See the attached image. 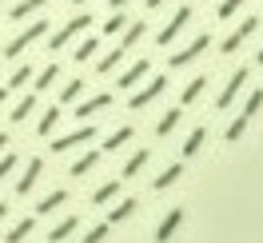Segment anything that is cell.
<instances>
[{
    "instance_id": "obj_23",
    "label": "cell",
    "mask_w": 263,
    "mask_h": 243,
    "mask_svg": "<svg viewBox=\"0 0 263 243\" xmlns=\"http://www.w3.org/2000/svg\"><path fill=\"white\" fill-rule=\"evenodd\" d=\"M32 112H36V96H24V100L16 104V108L8 112V120H12V124H24V120H28Z\"/></svg>"
},
{
    "instance_id": "obj_35",
    "label": "cell",
    "mask_w": 263,
    "mask_h": 243,
    "mask_svg": "<svg viewBox=\"0 0 263 243\" xmlns=\"http://www.w3.org/2000/svg\"><path fill=\"white\" fill-rule=\"evenodd\" d=\"M88 56H96V40H92V36L84 40L80 48H76V56H72V60H76V64H88Z\"/></svg>"
},
{
    "instance_id": "obj_5",
    "label": "cell",
    "mask_w": 263,
    "mask_h": 243,
    "mask_svg": "<svg viewBox=\"0 0 263 243\" xmlns=\"http://www.w3.org/2000/svg\"><path fill=\"white\" fill-rule=\"evenodd\" d=\"M255 28H259V16H243L239 24H235V32H231L228 40L219 44V48H223V56H231V52H239V44H243V40H247L251 32H255Z\"/></svg>"
},
{
    "instance_id": "obj_45",
    "label": "cell",
    "mask_w": 263,
    "mask_h": 243,
    "mask_svg": "<svg viewBox=\"0 0 263 243\" xmlns=\"http://www.w3.org/2000/svg\"><path fill=\"white\" fill-rule=\"evenodd\" d=\"M255 60H259V64H263V48H259V56H255Z\"/></svg>"
},
{
    "instance_id": "obj_36",
    "label": "cell",
    "mask_w": 263,
    "mask_h": 243,
    "mask_svg": "<svg viewBox=\"0 0 263 243\" xmlns=\"http://www.w3.org/2000/svg\"><path fill=\"white\" fill-rule=\"evenodd\" d=\"M259 108H263V92H259V88H255V92L247 96V104H243V116H247V120H251V116L259 112Z\"/></svg>"
},
{
    "instance_id": "obj_20",
    "label": "cell",
    "mask_w": 263,
    "mask_h": 243,
    "mask_svg": "<svg viewBox=\"0 0 263 243\" xmlns=\"http://www.w3.org/2000/svg\"><path fill=\"white\" fill-rule=\"evenodd\" d=\"M136 208H140L136 199H120V203H116V208L108 211V223H124L128 215H136Z\"/></svg>"
},
{
    "instance_id": "obj_1",
    "label": "cell",
    "mask_w": 263,
    "mask_h": 243,
    "mask_svg": "<svg viewBox=\"0 0 263 243\" xmlns=\"http://www.w3.org/2000/svg\"><path fill=\"white\" fill-rule=\"evenodd\" d=\"M44 32H48V20H36V24H28V28H24V32H20L16 40H8V48H4V56H8V60H16L20 52L28 48V44H36V40H40Z\"/></svg>"
},
{
    "instance_id": "obj_3",
    "label": "cell",
    "mask_w": 263,
    "mask_h": 243,
    "mask_svg": "<svg viewBox=\"0 0 263 243\" xmlns=\"http://www.w3.org/2000/svg\"><path fill=\"white\" fill-rule=\"evenodd\" d=\"M92 140H96V124H80L76 132L60 136V140L52 144V152H72V147H80V144H92Z\"/></svg>"
},
{
    "instance_id": "obj_22",
    "label": "cell",
    "mask_w": 263,
    "mask_h": 243,
    "mask_svg": "<svg viewBox=\"0 0 263 243\" xmlns=\"http://www.w3.org/2000/svg\"><path fill=\"white\" fill-rule=\"evenodd\" d=\"M72 231H76V215H64V219H60V223H56V227L48 231V243H60V239H68Z\"/></svg>"
},
{
    "instance_id": "obj_18",
    "label": "cell",
    "mask_w": 263,
    "mask_h": 243,
    "mask_svg": "<svg viewBox=\"0 0 263 243\" xmlns=\"http://www.w3.org/2000/svg\"><path fill=\"white\" fill-rule=\"evenodd\" d=\"M60 116H64V112H60V104H52L48 112L40 116V124H36V132H40V136H52V132H56V124H60Z\"/></svg>"
},
{
    "instance_id": "obj_40",
    "label": "cell",
    "mask_w": 263,
    "mask_h": 243,
    "mask_svg": "<svg viewBox=\"0 0 263 243\" xmlns=\"http://www.w3.org/2000/svg\"><path fill=\"white\" fill-rule=\"evenodd\" d=\"M156 8H164V0H148V12H156Z\"/></svg>"
},
{
    "instance_id": "obj_28",
    "label": "cell",
    "mask_w": 263,
    "mask_h": 243,
    "mask_svg": "<svg viewBox=\"0 0 263 243\" xmlns=\"http://www.w3.org/2000/svg\"><path fill=\"white\" fill-rule=\"evenodd\" d=\"M203 140H208V128H196L187 140H183V156H196L199 147H203Z\"/></svg>"
},
{
    "instance_id": "obj_19",
    "label": "cell",
    "mask_w": 263,
    "mask_h": 243,
    "mask_svg": "<svg viewBox=\"0 0 263 243\" xmlns=\"http://www.w3.org/2000/svg\"><path fill=\"white\" fill-rule=\"evenodd\" d=\"M203 88H208V76H196V80L180 92V108H183V104H196V100L203 96Z\"/></svg>"
},
{
    "instance_id": "obj_4",
    "label": "cell",
    "mask_w": 263,
    "mask_h": 243,
    "mask_svg": "<svg viewBox=\"0 0 263 243\" xmlns=\"http://www.w3.org/2000/svg\"><path fill=\"white\" fill-rule=\"evenodd\" d=\"M208 44H212V36H208V32H199L196 40H192L187 48H180L176 56H172V60H167V64H172V68H183V64H192V60H199V56L208 52Z\"/></svg>"
},
{
    "instance_id": "obj_42",
    "label": "cell",
    "mask_w": 263,
    "mask_h": 243,
    "mask_svg": "<svg viewBox=\"0 0 263 243\" xmlns=\"http://www.w3.org/2000/svg\"><path fill=\"white\" fill-rule=\"evenodd\" d=\"M4 100H8V88H0V108H4Z\"/></svg>"
},
{
    "instance_id": "obj_39",
    "label": "cell",
    "mask_w": 263,
    "mask_h": 243,
    "mask_svg": "<svg viewBox=\"0 0 263 243\" xmlns=\"http://www.w3.org/2000/svg\"><path fill=\"white\" fill-rule=\"evenodd\" d=\"M108 227H112V223H100V227H92V231L84 235V243H104V239H108Z\"/></svg>"
},
{
    "instance_id": "obj_34",
    "label": "cell",
    "mask_w": 263,
    "mask_h": 243,
    "mask_svg": "<svg viewBox=\"0 0 263 243\" xmlns=\"http://www.w3.org/2000/svg\"><path fill=\"white\" fill-rule=\"evenodd\" d=\"M243 4H247V0H223V4L215 8V16H219V20H231L235 12H239V8H243Z\"/></svg>"
},
{
    "instance_id": "obj_31",
    "label": "cell",
    "mask_w": 263,
    "mask_h": 243,
    "mask_svg": "<svg viewBox=\"0 0 263 243\" xmlns=\"http://www.w3.org/2000/svg\"><path fill=\"white\" fill-rule=\"evenodd\" d=\"M124 56H128V52H124V48H120V44H116V48L108 52V56H100V64H96V68H100V72H112V68L120 64V60H124Z\"/></svg>"
},
{
    "instance_id": "obj_33",
    "label": "cell",
    "mask_w": 263,
    "mask_h": 243,
    "mask_svg": "<svg viewBox=\"0 0 263 243\" xmlns=\"http://www.w3.org/2000/svg\"><path fill=\"white\" fill-rule=\"evenodd\" d=\"M124 24H128V16H124V12H112V16L104 20V36H120Z\"/></svg>"
},
{
    "instance_id": "obj_17",
    "label": "cell",
    "mask_w": 263,
    "mask_h": 243,
    "mask_svg": "<svg viewBox=\"0 0 263 243\" xmlns=\"http://www.w3.org/2000/svg\"><path fill=\"white\" fill-rule=\"evenodd\" d=\"M180 120H183V108H167V112L160 116V124H156V136H172Z\"/></svg>"
},
{
    "instance_id": "obj_13",
    "label": "cell",
    "mask_w": 263,
    "mask_h": 243,
    "mask_svg": "<svg viewBox=\"0 0 263 243\" xmlns=\"http://www.w3.org/2000/svg\"><path fill=\"white\" fill-rule=\"evenodd\" d=\"M148 72H152V64H148V60H136V64H132L128 72H124V76H120V88H136V84L144 80V76H148Z\"/></svg>"
},
{
    "instance_id": "obj_26",
    "label": "cell",
    "mask_w": 263,
    "mask_h": 243,
    "mask_svg": "<svg viewBox=\"0 0 263 243\" xmlns=\"http://www.w3.org/2000/svg\"><path fill=\"white\" fill-rule=\"evenodd\" d=\"M128 140H132V128H128V124H124V128H116L112 136L104 140V152H120V147L128 144Z\"/></svg>"
},
{
    "instance_id": "obj_30",
    "label": "cell",
    "mask_w": 263,
    "mask_h": 243,
    "mask_svg": "<svg viewBox=\"0 0 263 243\" xmlns=\"http://www.w3.org/2000/svg\"><path fill=\"white\" fill-rule=\"evenodd\" d=\"M80 96H84V80H68L64 92H60V104H76Z\"/></svg>"
},
{
    "instance_id": "obj_7",
    "label": "cell",
    "mask_w": 263,
    "mask_h": 243,
    "mask_svg": "<svg viewBox=\"0 0 263 243\" xmlns=\"http://www.w3.org/2000/svg\"><path fill=\"white\" fill-rule=\"evenodd\" d=\"M88 24H92V12H80V16H72V20L64 24V28H60V32L52 36V52H56V48H64L68 40H72V36H80L84 28H88Z\"/></svg>"
},
{
    "instance_id": "obj_11",
    "label": "cell",
    "mask_w": 263,
    "mask_h": 243,
    "mask_svg": "<svg viewBox=\"0 0 263 243\" xmlns=\"http://www.w3.org/2000/svg\"><path fill=\"white\" fill-rule=\"evenodd\" d=\"M40 172H44V163L40 160H28V167H24V176L16 179V195H28L36 188V179H40Z\"/></svg>"
},
{
    "instance_id": "obj_24",
    "label": "cell",
    "mask_w": 263,
    "mask_h": 243,
    "mask_svg": "<svg viewBox=\"0 0 263 243\" xmlns=\"http://www.w3.org/2000/svg\"><path fill=\"white\" fill-rule=\"evenodd\" d=\"M44 4H48V0H20V4H12V12H8V16H12V20H24V16H32V12H40Z\"/></svg>"
},
{
    "instance_id": "obj_43",
    "label": "cell",
    "mask_w": 263,
    "mask_h": 243,
    "mask_svg": "<svg viewBox=\"0 0 263 243\" xmlns=\"http://www.w3.org/2000/svg\"><path fill=\"white\" fill-rule=\"evenodd\" d=\"M4 147H8V136H4V132H0V152H4Z\"/></svg>"
},
{
    "instance_id": "obj_46",
    "label": "cell",
    "mask_w": 263,
    "mask_h": 243,
    "mask_svg": "<svg viewBox=\"0 0 263 243\" xmlns=\"http://www.w3.org/2000/svg\"><path fill=\"white\" fill-rule=\"evenodd\" d=\"M76 4H88V0H76Z\"/></svg>"
},
{
    "instance_id": "obj_41",
    "label": "cell",
    "mask_w": 263,
    "mask_h": 243,
    "mask_svg": "<svg viewBox=\"0 0 263 243\" xmlns=\"http://www.w3.org/2000/svg\"><path fill=\"white\" fill-rule=\"evenodd\" d=\"M124 4H132V0H112V12H120V8H124Z\"/></svg>"
},
{
    "instance_id": "obj_27",
    "label": "cell",
    "mask_w": 263,
    "mask_h": 243,
    "mask_svg": "<svg viewBox=\"0 0 263 243\" xmlns=\"http://www.w3.org/2000/svg\"><path fill=\"white\" fill-rule=\"evenodd\" d=\"M56 80H60V64H48L44 72H40V76H36V92H48Z\"/></svg>"
},
{
    "instance_id": "obj_6",
    "label": "cell",
    "mask_w": 263,
    "mask_h": 243,
    "mask_svg": "<svg viewBox=\"0 0 263 243\" xmlns=\"http://www.w3.org/2000/svg\"><path fill=\"white\" fill-rule=\"evenodd\" d=\"M164 88H167V76H152V84H144V88H140V92L128 100V104L136 108V112H140V108H148L152 100H160V96H164Z\"/></svg>"
},
{
    "instance_id": "obj_44",
    "label": "cell",
    "mask_w": 263,
    "mask_h": 243,
    "mask_svg": "<svg viewBox=\"0 0 263 243\" xmlns=\"http://www.w3.org/2000/svg\"><path fill=\"white\" fill-rule=\"evenodd\" d=\"M4 215H8V203H0V223H4Z\"/></svg>"
},
{
    "instance_id": "obj_14",
    "label": "cell",
    "mask_w": 263,
    "mask_h": 243,
    "mask_svg": "<svg viewBox=\"0 0 263 243\" xmlns=\"http://www.w3.org/2000/svg\"><path fill=\"white\" fill-rule=\"evenodd\" d=\"M64 203H68V192H64V188H56V192H48L40 203H36V215H48V211L64 208Z\"/></svg>"
},
{
    "instance_id": "obj_9",
    "label": "cell",
    "mask_w": 263,
    "mask_h": 243,
    "mask_svg": "<svg viewBox=\"0 0 263 243\" xmlns=\"http://www.w3.org/2000/svg\"><path fill=\"white\" fill-rule=\"evenodd\" d=\"M180 223H183V208H172V211L164 215V223L156 227V243H167L176 231H180Z\"/></svg>"
},
{
    "instance_id": "obj_21",
    "label": "cell",
    "mask_w": 263,
    "mask_h": 243,
    "mask_svg": "<svg viewBox=\"0 0 263 243\" xmlns=\"http://www.w3.org/2000/svg\"><path fill=\"white\" fill-rule=\"evenodd\" d=\"M116 195H120V179H108V183H100L92 192V203H112Z\"/></svg>"
},
{
    "instance_id": "obj_38",
    "label": "cell",
    "mask_w": 263,
    "mask_h": 243,
    "mask_svg": "<svg viewBox=\"0 0 263 243\" xmlns=\"http://www.w3.org/2000/svg\"><path fill=\"white\" fill-rule=\"evenodd\" d=\"M12 167H16V156H12V152H0V179L12 176Z\"/></svg>"
},
{
    "instance_id": "obj_29",
    "label": "cell",
    "mask_w": 263,
    "mask_h": 243,
    "mask_svg": "<svg viewBox=\"0 0 263 243\" xmlns=\"http://www.w3.org/2000/svg\"><path fill=\"white\" fill-rule=\"evenodd\" d=\"M96 163H100V152H88V156H80V160L72 163V176H88Z\"/></svg>"
},
{
    "instance_id": "obj_25",
    "label": "cell",
    "mask_w": 263,
    "mask_h": 243,
    "mask_svg": "<svg viewBox=\"0 0 263 243\" xmlns=\"http://www.w3.org/2000/svg\"><path fill=\"white\" fill-rule=\"evenodd\" d=\"M152 160V152H136V156H132L128 163H124V172H120V176L124 179H132V176H140V172H144V163Z\"/></svg>"
},
{
    "instance_id": "obj_10",
    "label": "cell",
    "mask_w": 263,
    "mask_h": 243,
    "mask_svg": "<svg viewBox=\"0 0 263 243\" xmlns=\"http://www.w3.org/2000/svg\"><path fill=\"white\" fill-rule=\"evenodd\" d=\"M104 108H112V96L108 92H100V96L84 100V104H76V120H92L96 112H104Z\"/></svg>"
},
{
    "instance_id": "obj_8",
    "label": "cell",
    "mask_w": 263,
    "mask_h": 243,
    "mask_svg": "<svg viewBox=\"0 0 263 243\" xmlns=\"http://www.w3.org/2000/svg\"><path fill=\"white\" fill-rule=\"evenodd\" d=\"M243 84H247V68H235V72H231V80H228V88H223L219 100H215V108H231V100L243 92Z\"/></svg>"
},
{
    "instance_id": "obj_2",
    "label": "cell",
    "mask_w": 263,
    "mask_h": 243,
    "mask_svg": "<svg viewBox=\"0 0 263 243\" xmlns=\"http://www.w3.org/2000/svg\"><path fill=\"white\" fill-rule=\"evenodd\" d=\"M187 24H192V4H183V8H176V16L167 20L164 28H160V36H156V40H160V44H172V40H176V36L183 32V28H187Z\"/></svg>"
},
{
    "instance_id": "obj_15",
    "label": "cell",
    "mask_w": 263,
    "mask_h": 243,
    "mask_svg": "<svg viewBox=\"0 0 263 243\" xmlns=\"http://www.w3.org/2000/svg\"><path fill=\"white\" fill-rule=\"evenodd\" d=\"M140 40H144V20H128V24H124V36H120V48L128 52L132 44H140Z\"/></svg>"
},
{
    "instance_id": "obj_16",
    "label": "cell",
    "mask_w": 263,
    "mask_h": 243,
    "mask_svg": "<svg viewBox=\"0 0 263 243\" xmlns=\"http://www.w3.org/2000/svg\"><path fill=\"white\" fill-rule=\"evenodd\" d=\"M180 176H183V163H172V167H164L160 176L152 179V188H156V192H167V188H172V183H176Z\"/></svg>"
},
{
    "instance_id": "obj_32",
    "label": "cell",
    "mask_w": 263,
    "mask_h": 243,
    "mask_svg": "<svg viewBox=\"0 0 263 243\" xmlns=\"http://www.w3.org/2000/svg\"><path fill=\"white\" fill-rule=\"evenodd\" d=\"M247 124H251V120H247L243 112H239V116H235V120H231V128H228V144H235V140H243Z\"/></svg>"
},
{
    "instance_id": "obj_12",
    "label": "cell",
    "mask_w": 263,
    "mask_h": 243,
    "mask_svg": "<svg viewBox=\"0 0 263 243\" xmlns=\"http://www.w3.org/2000/svg\"><path fill=\"white\" fill-rule=\"evenodd\" d=\"M36 231V215H24L16 227H8V235H4V243H24L28 235Z\"/></svg>"
},
{
    "instance_id": "obj_37",
    "label": "cell",
    "mask_w": 263,
    "mask_h": 243,
    "mask_svg": "<svg viewBox=\"0 0 263 243\" xmlns=\"http://www.w3.org/2000/svg\"><path fill=\"white\" fill-rule=\"evenodd\" d=\"M28 80H32V68L24 64V68H16V72H12V80H8V88H24Z\"/></svg>"
}]
</instances>
